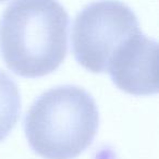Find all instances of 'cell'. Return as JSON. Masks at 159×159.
I'll return each instance as SVG.
<instances>
[{
    "label": "cell",
    "mask_w": 159,
    "mask_h": 159,
    "mask_svg": "<svg viewBox=\"0 0 159 159\" xmlns=\"http://www.w3.org/2000/svg\"><path fill=\"white\" fill-rule=\"evenodd\" d=\"M69 14L58 0H13L0 20V53L16 75L40 77L66 57Z\"/></svg>",
    "instance_id": "6da1fadb"
},
{
    "label": "cell",
    "mask_w": 159,
    "mask_h": 159,
    "mask_svg": "<svg viewBox=\"0 0 159 159\" xmlns=\"http://www.w3.org/2000/svg\"><path fill=\"white\" fill-rule=\"evenodd\" d=\"M99 126L94 98L84 89L63 85L43 93L26 112L31 148L45 159H74L92 145Z\"/></svg>",
    "instance_id": "7a4b0ae2"
},
{
    "label": "cell",
    "mask_w": 159,
    "mask_h": 159,
    "mask_svg": "<svg viewBox=\"0 0 159 159\" xmlns=\"http://www.w3.org/2000/svg\"><path fill=\"white\" fill-rule=\"evenodd\" d=\"M139 31V20L130 7L119 0H98L75 16L71 33L72 52L86 70L107 72L118 48Z\"/></svg>",
    "instance_id": "3957f363"
},
{
    "label": "cell",
    "mask_w": 159,
    "mask_h": 159,
    "mask_svg": "<svg viewBox=\"0 0 159 159\" xmlns=\"http://www.w3.org/2000/svg\"><path fill=\"white\" fill-rule=\"evenodd\" d=\"M157 42L141 31L118 48L107 71L113 84L126 94L154 95L158 92Z\"/></svg>",
    "instance_id": "277c9868"
},
{
    "label": "cell",
    "mask_w": 159,
    "mask_h": 159,
    "mask_svg": "<svg viewBox=\"0 0 159 159\" xmlns=\"http://www.w3.org/2000/svg\"><path fill=\"white\" fill-rule=\"evenodd\" d=\"M21 97L13 79L0 69V142L5 141L18 123Z\"/></svg>",
    "instance_id": "5b68a950"
},
{
    "label": "cell",
    "mask_w": 159,
    "mask_h": 159,
    "mask_svg": "<svg viewBox=\"0 0 159 159\" xmlns=\"http://www.w3.org/2000/svg\"><path fill=\"white\" fill-rule=\"evenodd\" d=\"M6 1H8V0H0V3H2V2H6Z\"/></svg>",
    "instance_id": "8992f818"
}]
</instances>
